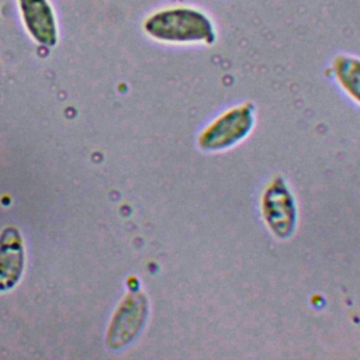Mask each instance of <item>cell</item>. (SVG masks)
<instances>
[{"mask_svg":"<svg viewBox=\"0 0 360 360\" xmlns=\"http://www.w3.org/2000/svg\"><path fill=\"white\" fill-rule=\"evenodd\" d=\"M142 28L145 34L163 44L212 45L217 28L211 17L193 6H170L149 14Z\"/></svg>","mask_w":360,"mask_h":360,"instance_id":"6da1fadb","label":"cell"},{"mask_svg":"<svg viewBox=\"0 0 360 360\" xmlns=\"http://www.w3.org/2000/svg\"><path fill=\"white\" fill-rule=\"evenodd\" d=\"M256 124V108L250 101L233 105L211 120L197 135V146L207 153L229 150L245 141Z\"/></svg>","mask_w":360,"mask_h":360,"instance_id":"7a4b0ae2","label":"cell"},{"mask_svg":"<svg viewBox=\"0 0 360 360\" xmlns=\"http://www.w3.org/2000/svg\"><path fill=\"white\" fill-rule=\"evenodd\" d=\"M260 214L266 228L278 240H288L298 226V205L292 190L281 174L264 187L260 195Z\"/></svg>","mask_w":360,"mask_h":360,"instance_id":"3957f363","label":"cell"},{"mask_svg":"<svg viewBox=\"0 0 360 360\" xmlns=\"http://www.w3.org/2000/svg\"><path fill=\"white\" fill-rule=\"evenodd\" d=\"M149 314V301L142 291L128 292L112 315L107 330V346L120 350L131 345L145 328Z\"/></svg>","mask_w":360,"mask_h":360,"instance_id":"277c9868","label":"cell"},{"mask_svg":"<svg viewBox=\"0 0 360 360\" xmlns=\"http://www.w3.org/2000/svg\"><path fill=\"white\" fill-rule=\"evenodd\" d=\"M22 22L34 41L44 46L58 42V25L48 0H17Z\"/></svg>","mask_w":360,"mask_h":360,"instance_id":"5b68a950","label":"cell"},{"mask_svg":"<svg viewBox=\"0 0 360 360\" xmlns=\"http://www.w3.org/2000/svg\"><path fill=\"white\" fill-rule=\"evenodd\" d=\"M24 269V245L20 232L7 226L0 233V292L13 288Z\"/></svg>","mask_w":360,"mask_h":360,"instance_id":"8992f818","label":"cell"},{"mask_svg":"<svg viewBox=\"0 0 360 360\" xmlns=\"http://www.w3.org/2000/svg\"><path fill=\"white\" fill-rule=\"evenodd\" d=\"M332 73L340 89L360 105V58L338 55L332 62Z\"/></svg>","mask_w":360,"mask_h":360,"instance_id":"52a82bcc","label":"cell"}]
</instances>
